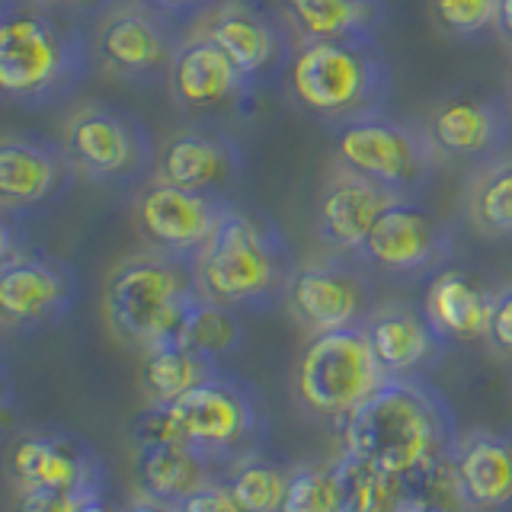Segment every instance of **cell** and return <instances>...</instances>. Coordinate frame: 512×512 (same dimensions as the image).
<instances>
[{"label": "cell", "mask_w": 512, "mask_h": 512, "mask_svg": "<svg viewBox=\"0 0 512 512\" xmlns=\"http://www.w3.org/2000/svg\"><path fill=\"white\" fill-rule=\"evenodd\" d=\"M61 141L7 132L0 141V208L7 215L55 202L74 180Z\"/></svg>", "instance_id": "17"}, {"label": "cell", "mask_w": 512, "mask_h": 512, "mask_svg": "<svg viewBox=\"0 0 512 512\" xmlns=\"http://www.w3.org/2000/svg\"><path fill=\"white\" fill-rule=\"evenodd\" d=\"M333 164L365 176L397 199H416L436 173L442 154L426 125L372 112L333 125Z\"/></svg>", "instance_id": "7"}, {"label": "cell", "mask_w": 512, "mask_h": 512, "mask_svg": "<svg viewBox=\"0 0 512 512\" xmlns=\"http://www.w3.org/2000/svg\"><path fill=\"white\" fill-rule=\"evenodd\" d=\"M384 381L388 375L381 372L362 324L311 336L295 368L301 407L336 423L372 397Z\"/></svg>", "instance_id": "9"}, {"label": "cell", "mask_w": 512, "mask_h": 512, "mask_svg": "<svg viewBox=\"0 0 512 512\" xmlns=\"http://www.w3.org/2000/svg\"><path fill=\"white\" fill-rule=\"evenodd\" d=\"M423 311L442 340H487L493 292H487L471 272L442 269L426 288Z\"/></svg>", "instance_id": "25"}, {"label": "cell", "mask_w": 512, "mask_h": 512, "mask_svg": "<svg viewBox=\"0 0 512 512\" xmlns=\"http://www.w3.org/2000/svg\"><path fill=\"white\" fill-rule=\"evenodd\" d=\"M90 42L68 16L32 0H4L0 13V90L26 106L64 100L87 74Z\"/></svg>", "instance_id": "3"}, {"label": "cell", "mask_w": 512, "mask_h": 512, "mask_svg": "<svg viewBox=\"0 0 512 512\" xmlns=\"http://www.w3.org/2000/svg\"><path fill=\"white\" fill-rule=\"evenodd\" d=\"M404 512H474L455 455L429 461L404 477Z\"/></svg>", "instance_id": "30"}, {"label": "cell", "mask_w": 512, "mask_h": 512, "mask_svg": "<svg viewBox=\"0 0 512 512\" xmlns=\"http://www.w3.org/2000/svg\"><path fill=\"white\" fill-rule=\"evenodd\" d=\"M362 260L352 256H330L295 266L285 288V308L311 336L333 333L343 327H359L372 314L368 298L372 288L359 266Z\"/></svg>", "instance_id": "12"}, {"label": "cell", "mask_w": 512, "mask_h": 512, "mask_svg": "<svg viewBox=\"0 0 512 512\" xmlns=\"http://www.w3.org/2000/svg\"><path fill=\"white\" fill-rule=\"evenodd\" d=\"M10 474L20 490H68L103 496V461L71 432H29L10 452Z\"/></svg>", "instance_id": "16"}, {"label": "cell", "mask_w": 512, "mask_h": 512, "mask_svg": "<svg viewBox=\"0 0 512 512\" xmlns=\"http://www.w3.org/2000/svg\"><path fill=\"white\" fill-rule=\"evenodd\" d=\"M458 442V420L445 394L420 375L388 378L340 420L343 452L372 461L397 477L455 455Z\"/></svg>", "instance_id": "1"}, {"label": "cell", "mask_w": 512, "mask_h": 512, "mask_svg": "<svg viewBox=\"0 0 512 512\" xmlns=\"http://www.w3.org/2000/svg\"><path fill=\"white\" fill-rule=\"evenodd\" d=\"M288 90L304 112L330 125L372 116L391 93L388 55L375 39L301 42L288 61Z\"/></svg>", "instance_id": "6"}, {"label": "cell", "mask_w": 512, "mask_h": 512, "mask_svg": "<svg viewBox=\"0 0 512 512\" xmlns=\"http://www.w3.org/2000/svg\"><path fill=\"white\" fill-rule=\"evenodd\" d=\"M218 464L183 442H154L138 445L135 480L141 496L164 503H183L202 487L215 484Z\"/></svg>", "instance_id": "26"}, {"label": "cell", "mask_w": 512, "mask_h": 512, "mask_svg": "<svg viewBox=\"0 0 512 512\" xmlns=\"http://www.w3.org/2000/svg\"><path fill=\"white\" fill-rule=\"evenodd\" d=\"M448 250H452V237L445 224L413 199H400L375 221L359 260L362 266H375L388 276H420L436 269Z\"/></svg>", "instance_id": "15"}, {"label": "cell", "mask_w": 512, "mask_h": 512, "mask_svg": "<svg viewBox=\"0 0 512 512\" xmlns=\"http://www.w3.org/2000/svg\"><path fill=\"white\" fill-rule=\"evenodd\" d=\"M199 32L218 42L250 84L276 74L292 61L298 39L282 20L276 4L260 0H221L196 23Z\"/></svg>", "instance_id": "13"}, {"label": "cell", "mask_w": 512, "mask_h": 512, "mask_svg": "<svg viewBox=\"0 0 512 512\" xmlns=\"http://www.w3.org/2000/svg\"><path fill=\"white\" fill-rule=\"evenodd\" d=\"M468 221L487 237H512V154H496L468 183Z\"/></svg>", "instance_id": "29"}, {"label": "cell", "mask_w": 512, "mask_h": 512, "mask_svg": "<svg viewBox=\"0 0 512 512\" xmlns=\"http://www.w3.org/2000/svg\"><path fill=\"white\" fill-rule=\"evenodd\" d=\"M362 330L388 378L416 375L426 362L436 359L442 346V336L429 324L426 311H416L400 301L372 308V314L362 320Z\"/></svg>", "instance_id": "22"}, {"label": "cell", "mask_w": 512, "mask_h": 512, "mask_svg": "<svg viewBox=\"0 0 512 512\" xmlns=\"http://www.w3.org/2000/svg\"><path fill=\"white\" fill-rule=\"evenodd\" d=\"M58 141L74 173L100 186H138L157 164L148 125L112 103L77 106Z\"/></svg>", "instance_id": "8"}, {"label": "cell", "mask_w": 512, "mask_h": 512, "mask_svg": "<svg viewBox=\"0 0 512 512\" xmlns=\"http://www.w3.org/2000/svg\"><path fill=\"white\" fill-rule=\"evenodd\" d=\"M77 295L74 272L61 260L4 244L0 266V317L10 330H39L71 311Z\"/></svg>", "instance_id": "14"}, {"label": "cell", "mask_w": 512, "mask_h": 512, "mask_svg": "<svg viewBox=\"0 0 512 512\" xmlns=\"http://www.w3.org/2000/svg\"><path fill=\"white\" fill-rule=\"evenodd\" d=\"M218 372L221 368L215 359L199 356V352H192L180 343H170L144 352L138 368V384L141 394L148 397V404H173V400L196 391L199 384L215 378Z\"/></svg>", "instance_id": "27"}, {"label": "cell", "mask_w": 512, "mask_h": 512, "mask_svg": "<svg viewBox=\"0 0 512 512\" xmlns=\"http://www.w3.org/2000/svg\"><path fill=\"white\" fill-rule=\"evenodd\" d=\"M32 4L52 10L58 16H68V20H100L119 0H32Z\"/></svg>", "instance_id": "39"}, {"label": "cell", "mask_w": 512, "mask_h": 512, "mask_svg": "<svg viewBox=\"0 0 512 512\" xmlns=\"http://www.w3.org/2000/svg\"><path fill=\"white\" fill-rule=\"evenodd\" d=\"M192 279L199 295L224 308L263 311L285 298L292 279V253L269 221L228 205L218 228L196 253Z\"/></svg>", "instance_id": "4"}, {"label": "cell", "mask_w": 512, "mask_h": 512, "mask_svg": "<svg viewBox=\"0 0 512 512\" xmlns=\"http://www.w3.org/2000/svg\"><path fill=\"white\" fill-rule=\"evenodd\" d=\"M125 512H183L180 503H164V500H151V496H141Z\"/></svg>", "instance_id": "41"}, {"label": "cell", "mask_w": 512, "mask_h": 512, "mask_svg": "<svg viewBox=\"0 0 512 512\" xmlns=\"http://www.w3.org/2000/svg\"><path fill=\"white\" fill-rule=\"evenodd\" d=\"M426 132L442 157L490 160L509 138V109L500 96L458 93L436 103Z\"/></svg>", "instance_id": "20"}, {"label": "cell", "mask_w": 512, "mask_h": 512, "mask_svg": "<svg viewBox=\"0 0 512 512\" xmlns=\"http://www.w3.org/2000/svg\"><path fill=\"white\" fill-rule=\"evenodd\" d=\"M496 32L506 45H512V0H500V7H496Z\"/></svg>", "instance_id": "40"}, {"label": "cell", "mask_w": 512, "mask_h": 512, "mask_svg": "<svg viewBox=\"0 0 512 512\" xmlns=\"http://www.w3.org/2000/svg\"><path fill=\"white\" fill-rule=\"evenodd\" d=\"M180 509L183 512H244L231 496L228 484H218V480H215V484L202 487L199 493H192L189 500L180 503Z\"/></svg>", "instance_id": "38"}, {"label": "cell", "mask_w": 512, "mask_h": 512, "mask_svg": "<svg viewBox=\"0 0 512 512\" xmlns=\"http://www.w3.org/2000/svg\"><path fill=\"white\" fill-rule=\"evenodd\" d=\"M138 4L164 13L176 26H189V23H199L208 10L221 4V0H138Z\"/></svg>", "instance_id": "37"}, {"label": "cell", "mask_w": 512, "mask_h": 512, "mask_svg": "<svg viewBox=\"0 0 512 512\" xmlns=\"http://www.w3.org/2000/svg\"><path fill=\"white\" fill-rule=\"evenodd\" d=\"M84 512H122V509H116V506H109L103 496H93V500L84 506Z\"/></svg>", "instance_id": "42"}, {"label": "cell", "mask_w": 512, "mask_h": 512, "mask_svg": "<svg viewBox=\"0 0 512 512\" xmlns=\"http://www.w3.org/2000/svg\"><path fill=\"white\" fill-rule=\"evenodd\" d=\"M228 199L215 192L183 189L151 176L135 196V228L154 253L192 263L205 240L218 228L221 215L228 212Z\"/></svg>", "instance_id": "11"}, {"label": "cell", "mask_w": 512, "mask_h": 512, "mask_svg": "<svg viewBox=\"0 0 512 512\" xmlns=\"http://www.w3.org/2000/svg\"><path fill=\"white\" fill-rule=\"evenodd\" d=\"M455 461L474 512H512V432H468Z\"/></svg>", "instance_id": "23"}, {"label": "cell", "mask_w": 512, "mask_h": 512, "mask_svg": "<svg viewBox=\"0 0 512 512\" xmlns=\"http://www.w3.org/2000/svg\"><path fill=\"white\" fill-rule=\"evenodd\" d=\"M509 93H512V64H509Z\"/></svg>", "instance_id": "43"}, {"label": "cell", "mask_w": 512, "mask_h": 512, "mask_svg": "<svg viewBox=\"0 0 512 512\" xmlns=\"http://www.w3.org/2000/svg\"><path fill=\"white\" fill-rule=\"evenodd\" d=\"M132 429L138 445L183 442L231 474L240 461L256 455L266 410L253 384L218 372L173 404H148V410L135 416Z\"/></svg>", "instance_id": "2"}, {"label": "cell", "mask_w": 512, "mask_h": 512, "mask_svg": "<svg viewBox=\"0 0 512 512\" xmlns=\"http://www.w3.org/2000/svg\"><path fill=\"white\" fill-rule=\"evenodd\" d=\"M180 42V26L164 13L138 0H119L96 20L93 55L109 77L128 80V84H151L170 74Z\"/></svg>", "instance_id": "10"}, {"label": "cell", "mask_w": 512, "mask_h": 512, "mask_svg": "<svg viewBox=\"0 0 512 512\" xmlns=\"http://www.w3.org/2000/svg\"><path fill=\"white\" fill-rule=\"evenodd\" d=\"M240 167H244V154L234 138L208 128H180L160 144L154 176L183 189L221 196L240 176Z\"/></svg>", "instance_id": "21"}, {"label": "cell", "mask_w": 512, "mask_h": 512, "mask_svg": "<svg viewBox=\"0 0 512 512\" xmlns=\"http://www.w3.org/2000/svg\"><path fill=\"white\" fill-rule=\"evenodd\" d=\"M244 340V330H240V320L231 308H224V304H215L199 295V301L192 304L183 327H180V336H176V343L199 352V356H208V359H221L234 352Z\"/></svg>", "instance_id": "31"}, {"label": "cell", "mask_w": 512, "mask_h": 512, "mask_svg": "<svg viewBox=\"0 0 512 512\" xmlns=\"http://www.w3.org/2000/svg\"><path fill=\"white\" fill-rule=\"evenodd\" d=\"M276 10L301 42L375 39L388 20L384 0H276Z\"/></svg>", "instance_id": "24"}, {"label": "cell", "mask_w": 512, "mask_h": 512, "mask_svg": "<svg viewBox=\"0 0 512 512\" xmlns=\"http://www.w3.org/2000/svg\"><path fill=\"white\" fill-rule=\"evenodd\" d=\"M487 343L500 352V356L512 359V285H503L500 292H493Z\"/></svg>", "instance_id": "36"}, {"label": "cell", "mask_w": 512, "mask_h": 512, "mask_svg": "<svg viewBox=\"0 0 512 512\" xmlns=\"http://www.w3.org/2000/svg\"><path fill=\"white\" fill-rule=\"evenodd\" d=\"M196 301L192 266L154 250L119 260L103 288V314L112 336L144 352L176 343Z\"/></svg>", "instance_id": "5"}, {"label": "cell", "mask_w": 512, "mask_h": 512, "mask_svg": "<svg viewBox=\"0 0 512 512\" xmlns=\"http://www.w3.org/2000/svg\"><path fill=\"white\" fill-rule=\"evenodd\" d=\"M167 84L173 103L186 112L231 109L253 87L231 61V55L199 29L186 32L180 48H176Z\"/></svg>", "instance_id": "19"}, {"label": "cell", "mask_w": 512, "mask_h": 512, "mask_svg": "<svg viewBox=\"0 0 512 512\" xmlns=\"http://www.w3.org/2000/svg\"><path fill=\"white\" fill-rule=\"evenodd\" d=\"M93 496L68 490H20L13 512H84Z\"/></svg>", "instance_id": "35"}, {"label": "cell", "mask_w": 512, "mask_h": 512, "mask_svg": "<svg viewBox=\"0 0 512 512\" xmlns=\"http://www.w3.org/2000/svg\"><path fill=\"white\" fill-rule=\"evenodd\" d=\"M279 512H340L333 471L317 468V464H298V468L288 471L285 500Z\"/></svg>", "instance_id": "33"}, {"label": "cell", "mask_w": 512, "mask_h": 512, "mask_svg": "<svg viewBox=\"0 0 512 512\" xmlns=\"http://www.w3.org/2000/svg\"><path fill=\"white\" fill-rule=\"evenodd\" d=\"M285 484L288 471L276 468V464L247 458L228 474V490L244 512H279L285 500Z\"/></svg>", "instance_id": "32"}, {"label": "cell", "mask_w": 512, "mask_h": 512, "mask_svg": "<svg viewBox=\"0 0 512 512\" xmlns=\"http://www.w3.org/2000/svg\"><path fill=\"white\" fill-rule=\"evenodd\" d=\"M500 0H432L436 26L452 39H480L496 29Z\"/></svg>", "instance_id": "34"}, {"label": "cell", "mask_w": 512, "mask_h": 512, "mask_svg": "<svg viewBox=\"0 0 512 512\" xmlns=\"http://www.w3.org/2000/svg\"><path fill=\"white\" fill-rule=\"evenodd\" d=\"M330 471L340 512H404V477L346 452L330 464Z\"/></svg>", "instance_id": "28"}, {"label": "cell", "mask_w": 512, "mask_h": 512, "mask_svg": "<svg viewBox=\"0 0 512 512\" xmlns=\"http://www.w3.org/2000/svg\"><path fill=\"white\" fill-rule=\"evenodd\" d=\"M400 202L388 189L333 164L317 199V237L330 253L359 260L375 221Z\"/></svg>", "instance_id": "18"}]
</instances>
